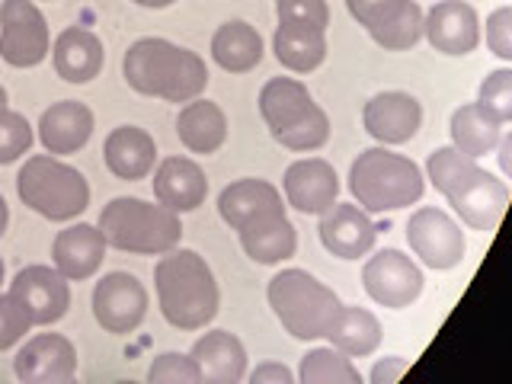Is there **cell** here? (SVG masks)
<instances>
[{"label":"cell","mask_w":512,"mask_h":384,"mask_svg":"<svg viewBox=\"0 0 512 384\" xmlns=\"http://www.w3.org/2000/svg\"><path fill=\"white\" fill-rule=\"evenodd\" d=\"M426 173L455 215L474 231H496L509 208V186L493 173L477 167V160L461 154L455 144L432 151L426 160Z\"/></svg>","instance_id":"obj_1"},{"label":"cell","mask_w":512,"mask_h":384,"mask_svg":"<svg viewBox=\"0 0 512 384\" xmlns=\"http://www.w3.org/2000/svg\"><path fill=\"white\" fill-rule=\"evenodd\" d=\"M122 71L128 87L141 96H157L167 103H189L208 87L205 61L167 39H138L125 52Z\"/></svg>","instance_id":"obj_2"},{"label":"cell","mask_w":512,"mask_h":384,"mask_svg":"<svg viewBox=\"0 0 512 384\" xmlns=\"http://www.w3.org/2000/svg\"><path fill=\"white\" fill-rule=\"evenodd\" d=\"M160 314L176 330H202L221 308L215 272L196 250H170L154 269Z\"/></svg>","instance_id":"obj_3"},{"label":"cell","mask_w":512,"mask_h":384,"mask_svg":"<svg viewBox=\"0 0 512 384\" xmlns=\"http://www.w3.org/2000/svg\"><path fill=\"white\" fill-rule=\"evenodd\" d=\"M266 298L285 333L301 343L327 340V333L333 330L336 317L343 311L340 295L304 269L276 272L266 288Z\"/></svg>","instance_id":"obj_4"},{"label":"cell","mask_w":512,"mask_h":384,"mask_svg":"<svg viewBox=\"0 0 512 384\" xmlns=\"http://www.w3.org/2000/svg\"><path fill=\"white\" fill-rule=\"evenodd\" d=\"M349 192L368 215L397 212L423 199L426 180L423 170L410 157L381 148L362 151L349 167Z\"/></svg>","instance_id":"obj_5"},{"label":"cell","mask_w":512,"mask_h":384,"mask_svg":"<svg viewBox=\"0 0 512 384\" xmlns=\"http://www.w3.org/2000/svg\"><path fill=\"white\" fill-rule=\"evenodd\" d=\"M100 231L109 247L138 256H164L183 240V221L160 202L112 199L100 215Z\"/></svg>","instance_id":"obj_6"},{"label":"cell","mask_w":512,"mask_h":384,"mask_svg":"<svg viewBox=\"0 0 512 384\" xmlns=\"http://www.w3.org/2000/svg\"><path fill=\"white\" fill-rule=\"evenodd\" d=\"M16 189H20L23 205L45 221L80 218L90 205V183L84 180V173L45 154L29 157L20 167Z\"/></svg>","instance_id":"obj_7"},{"label":"cell","mask_w":512,"mask_h":384,"mask_svg":"<svg viewBox=\"0 0 512 384\" xmlns=\"http://www.w3.org/2000/svg\"><path fill=\"white\" fill-rule=\"evenodd\" d=\"M52 48L48 23L32 0H4L0 4V58L10 68H36Z\"/></svg>","instance_id":"obj_8"},{"label":"cell","mask_w":512,"mask_h":384,"mask_svg":"<svg viewBox=\"0 0 512 384\" xmlns=\"http://www.w3.org/2000/svg\"><path fill=\"white\" fill-rule=\"evenodd\" d=\"M423 285V269L404 250H378L362 269L365 295L391 311L410 308L423 295Z\"/></svg>","instance_id":"obj_9"},{"label":"cell","mask_w":512,"mask_h":384,"mask_svg":"<svg viewBox=\"0 0 512 384\" xmlns=\"http://www.w3.org/2000/svg\"><path fill=\"white\" fill-rule=\"evenodd\" d=\"M407 244L426 269L448 272L464 260V234L442 208H420L407 221Z\"/></svg>","instance_id":"obj_10"},{"label":"cell","mask_w":512,"mask_h":384,"mask_svg":"<svg viewBox=\"0 0 512 384\" xmlns=\"http://www.w3.org/2000/svg\"><path fill=\"white\" fill-rule=\"evenodd\" d=\"M148 314V292L132 272H109L93 288V317L106 333H132Z\"/></svg>","instance_id":"obj_11"},{"label":"cell","mask_w":512,"mask_h":384,"mask_svg":"<svg viewBox=\"0 0 512 384\" xmlns=\"http://www.w3.org/2000/svg\"><path fill=\"white\" fill-rule=\"evenodd\" d=\"M13 375L23 384H68L77 378V349L61 333H39L16 352Z\"/></svg>","instance_id":"obj_12"},{"label":"cell","mask_w":512,"mask_h":384,"mask_svg":"<svg viewBox=\"0 0 512 384\" xmlns=\"http://www.w3.org/2000/svg\"><path fill=\"white\" fill-rule=\"evenodd\" d=\"M362 125L368 135L384 144V148H388V144H407L423 125V106L416 96L404 90H384L365 103Z\"/></svg>","instance_id":"obj_13"},{"label":"cell","mask_w":512,"mask_h":384,"mask_svg":"<svg viewBox=\"0 0 512 384\" xmlns=\"http://www.w3.org/2000/svg\"><path fill=\"white\" fill-rule=\"evenodd\" d=\"M320 244L336 260H362L378 244V228L362 205L336 202L330 212L320 215Z\"/></svg>","instance_id":"obj_14"},{"label":"cell","mask_w":512,"mask_h":384,"mask_svg":"<svg viewBox=\"0 0 512 384\" xmlns=\"http://www.w3.org/2000/svg\"><path fill=\"white\" fill-rule=\"evenodd\" d=\"M10 295L29 311L32 324H55V320H61L71 308L68 279H64L58 269H48V266H26L16 272Z\"/></svg>","instance_id":"obj_15"},{"label":"cell","mask_w":512,"mask_h":384,"mask_svg":"<svg viewBox=\"0 0 512 384\" xmlns=\"http://www.w3.org/2000/svg\"><path fill=\"white\" fill-rule=\"evenodd\" d=\"M285 199L288 205L301 215H324L340 199V176L336 170L320 157H308V160H295L292 167L285 170Z\"/></svg>","instance_id":"obj_16"},{"label":"cell","mask_w":512,"mask_h":384,"mask_svg":"<svg viewBox=\"0 0 512 384\" xmlns=\"http://www.w3.org/2000/svg\"><path fill=\"white\" fill-rule=\"evenodd\" d=\"M423 39L448 58L471 55L480 45V20L477 10L464 0H439L426 13Z\"/></svg>","instance_id":"obj_17"},{"label":"cell","mask_w":512,"mask_h":384,"mask_svg":"<svg viewBox=\"0 0 512 384\" xmlns=\"http://www.w3.org/2000/svg\"><path fill=\"white\" fill-rule=\"evenodd\" d=\"M218 212L228 228L244 231L263 218L285 215V199L272 183L253 180L250 176V180H237L231 186H224V192L218 196Z\"/></svg>","instance_id":"obj_18"},{"label":"cell","mask_w":512,"mask_h":384,"mask_svg":"<svg viewBox=\"0 0 512 384\" xmlns=\"http://www.w3.org/2000/svg\"><path fill=\"white\" fill-rule=\"evenodd\" d=\"M106 237L100 231V224H71V228H64L55 244H52V260H55V269L61 272L64 279H90L96 269L103 266V256H106Z\"/></svg>","instance_id":"obj_19"},{"label":"cell","mask_w":512,"mask_h":384,"mask_svg":"<svg viewBox=\"0 0 512 384\" xmlns=\"http://www.w3.org/2000/svg\"><path fill=\"white\" fill-rule=\"evenodd\" d=\"M154 196L170 212H196L208 196V180L199 164L186 157H167L164 164L154 167Z\"/></svg>","instance_id":"obj_20"},{"label":"cell","mask_w":512,"mask_h":384,"mask_svg":"<svg viewBox=\"0 0 512 384\" xmlns=\"http://www.w3.org/2000/svg\"><path fill=\"white\" fill-rule=\"evenodd\" d=\"M93 112L90 106L77 103V100H61L55 106H48L39 119V141L48 151L64 157V154H77L93 135Z\"/></svg>","instance_id":"obj_21"},{"label":"cell","mask_w":512,"mask_h":384,"mask_svg":"<svg viewBox=\"0 0 512 384\" xmlns=\"http://www.w3.org/2000/svg\"><path fill=\"white\" fill-rule=\"evenodd\" d=\"M106 167L119 176V180H144L157 167V144L154 138L138 125H119L112 128L103 144Z\"/></svg>","instance_id":"obj_22"},{"label":"cell","mask_w":512,"mask_h":384,"mask_svg":"<svg viewBox=\"0 0 512 384\" xmlns=\"http://www.w3.org/2000/svg\"><path fill=\"white\" fill-rule=\"evenodd\" d=\"M189 356L196 359L202 381L208 384H237L247 378V349L228 330L205 333Z\"/></svg>","instance_id":"obj_23"},{"label":"cell","mask_w":512,"mask_h":384,"mask_svg":"<svg viewBox=\"0 0 512 384\" xmlns=\"http://www.w3.org/2000/svg\"><path fill=\"white\" fill-rule=\"evenodd\" d=\"M103 58H106L103 42L84 26L64 29L52 48L55 71L61 80H68V84H90V80L103 71Z\"/></svg>","instance_id":"obj_24"},{"label":"cell","mask_w":512,"mask_h":384,"mask_svg":"<svg viewBox=\"0 0 512 384\" xmlns=\"http://www.w3.org/2000/svg\"><path fill=\"white\" fill-rule=\"evenodd\" d=\"M237 237H240L244 253L260 266L288 263L298 253V231L285 215H272V218L256 221L250 228L237 231Z\"/></svg>","instance_id":"obj_25"},{"label":"cell","mask_w":512,"mask_h":384,"mask_svg":"<svg viewBox=\"0 0 512 384\" xmlns=\"http://www.w3.org/2000/svg\"><path fill=\"white\" fill-rule=\"evenodd\" d=\"M176 135L192 154H215L228 141V116L212 100H189L176 116Z\"/></svg>","instance_id":"obj_26"},{"label":"cell","mask_w":512,"mask_h":384,"mask_svg":"<svg viewBox=\"0 0 512 384\" xmlns=\"http://www.w3.org/2000/svg\"><path fill=\"white\" fill-rule=\"evenodd\" d=\"M263 36L247 20L221 23L212 39V58L228 74H250L263 61Z\"/></svg>","instance_id":"obj_27"},{"label":"cell","mask_w":512,"mask_h":384,"mask_svg":"<svg viewBox=\"0 0 512 384\" xmlns=\"http://www.w3.org/2000/svg\"><path fill=\"white\" fill-rule=\"evenodd\" d=\"M276 58L295 74H314L327 58V36L324 29L304 23H279L272 36Z\"/></svg>","instance_id":"obj_28"},{"label":"cell","mask_w":512,"mask_h":384,"mask_svg":"<svg viewBox=\"0 0 512 384\" xmlns=\"http://www.w3.org/2000/svg\"><path fill=\"white\" fill-rule=\"evenodd\" d=\"M314 106L317 103L308 93V87L298 84L292 77H272L260 90V116L269 125L272 135L282 132L288 125H295L301 116H308Z\"/></svg>","instance_id":"obj_29"},{"label":"cell","mask_w":512,"mask_h":384,"mask_svg":"<svg viewBox=\"0 0 512 384\" xmlns=\"http://www.w3.org/2000/svg\"><path fill=\"white\" fill-rule=\"evenodd\" d=\"M500 125L503 122H496L480 103H468L455 109V116H452V144L461 154L480 160L496 151V144L503 138Z\"/></svg>","instance_id":"obj_30"},{"label":"cell","mask_w":512,"mask_h":384,"mask_svg":"<svg viewBox=\"0 0 512 384\" xmlns=\"http://www.w3.org/2000/svg\"><path fill=\"white\" fill-rule=\"evenodd\" d=\"M381 340H384V330L378 324V317L365 308H346V304H343L340 317H336L333 330L327 333V343L333 349L346 352L349 359L372 356V352L381 346Z\"/></svg>","instance_id":"obj_31"},{"label":"cell","mask_w":512,"mask_h":384,"mask_svg":"<svg viewBox=\"0 0 512 384\" xmlns=\"http://www.w3.org/2000/svg\"><path fill=\"white\" fill-rule=\"evenodd\" d=\"M423 26H426V13L420 10L416 0H407L404 7H397L394 13L384 16L381 23L368 29V36L381 45L384 52H410V48L423 39Z\"/></svg>","instance_id":"obj_32"},{"label":"cell","mask_w":512,"mask_h":384,"mask_svg":"<svg viewBox=\"0 0 512 384\" xmlns=\"http://www.w3.org/2000/svg\"><path fill=\"white\" fill-rule=\"evenodd\" d=\"M298 381H304V384H362V375L346 352L333 349V346H320L301 359Z\"/></svg>","instance_id":"obj_33"},{"label":"cell","mask_w":512,"mask_h":384,"mask_svg":"<svg viewBox=\"0 0 512 384\" xmlns=\"http://www.w3.org/2000/svg\"><path fill=\"white\" fill-rule=\"evenodd\" d=\"M272 138L288 151H317L330 141V119L324 109L314 106L308 116H301L295 125L282 128V132H276Z\"/></svg>","instance_id":"obj_34"},{"label":"cell","mask_w":512,"mask_h":384,"mask_svg":"<svg viewBox=\"0 0 512 384\" xmlns=\"http://www.w3.org/2000/svg\"><path fill=\"white\" fill-rule=\"evenodd\" d=\"M477 103L484 106L496 122H512V68H500L484 77L477 93Z\"/></svg>","instance_id":"obj_35"},{"label":"cell","mask_w":512,"mask_h":384,"mask_svg":"<svg viewBox=\"0 0 512 384\" xmlns=\"http://www.w3.org/2000/svg\"><path fill=\"white\" fill-rule=\"evenodd\" d=\"M32 148V125L20 112L0 109V164H13Z\"/></svg>","instance_id":"obj_36"},{"label":"cell","mask_w":512,"mask_h":384,"mask_svg":"<svg viewBox=\"0 0 512 384\" xmlns=\"http://www.w3.org/2000/svg\"><path fill=\"white\" fill-rule=\"evenodd\" d=\"M151 384H199L202 372L192 356L186 352H164L151 362V372H148Z\"/></svg>","instance_id":"obj_37"},{"label":"cell","mask_w":512,"mask_h":384,"mask_svg":"<svg viewBox=\"0 0 512 384\" xmlns=\"http://www.w3.org/2000/svg\"><path fill=\"white\" fill-rule=\"evenodd\" d=\"M36 327L29 311L13 295H0V352L13 349L23 336Z\"/></svg>","instance_id":"obj_38"},{"label":"cell","mask_w":512,"mask_h":384,"mask_svg":"<svg viewBox=\"0 0 512 384\" xmlns=\"http://www.w3.org/2000/svg\"><path fill=\"white\" fill-rule=\"evenodd\" d=\"M279 23H304L324 29L330 26V7L327 0H276Z\"/></svg>","instance_id":"obj_39"},{"label":"cell","mask_w":512,"mask_h":384,"mask_svg":"<svg viewBox=\"0 0 512 384\" xmlns=\"http://www.w3.org/2000/svg\"><path fill=\"white\" fill-rule=\"evenodd\" d=\"M487 48L512 64V7H500L487 16Z\"/></svg>","instance_id":"obj_40"},{"label":"cell","mask_w":512,"mask_h":384,"mask_svg":"<svg viewBox=\"0 0 512 384\" xmlns=\"http://www.w3.org/2000/svg\"><path fill=\"white\" fill-rule=\"evenodd\" d=\"M407 0H346V7L352 13V20H356L359 26L372 29L375 23H381L384 16L394 13L397 7H404Z\"/></svg>","instance_id":"obj_41"},{"label":"cell","mask_w":512,"mask_h":384,"mask_svg":"<svg viewBox=\"0 0 512 384\" xmlns=\"http://www.w3.org/2000/svg\"><path fill=\"white\" fill-rule=\"evenodd\" d=\"M404 372H410V362L407 359H400V356H388V359H381L375 368H372V375H368V381L372 384H394L404 378Z\"/></svg>","instance_id":"obj_42"},{"label":"cell","mask_w":512,"mask_h":384,"mask_svg":"<svg viewBox=\"0 0 512 384\" xmlns=\"http://www.w3.org/2000/svg\"><path fill=\"white\" fill-rule=\"evenodd\" d=\"M247 381H253V384H269V381H276V384H292L295 375H292V368L282 365V362H263V365H256V372L247 375Z\"/></svg>","instance_id":"obj_43"},{"label":"cell","mask_w":512,"mask_h":384,"mask_svg":"<svg viewBox=\"0 0 512 384\" xmlns=\"http://www.w3.org/2000/svg\"><path fill=\"white\" fill-rule=\"evenodd\" d=\"M496 157H500L503 173L512 180V132H506V135L500 138V144H496Z\"/></svg>","instance_id":"obj_44"},{"label":"cell","mask_w":512,"mask_h":384,"mask_svg":"<svg viewBox=\"0 0 512 384\" xmlns=\"http://www.w3.org/2000/svg\"><path fill=\"white\" fill-rule=\"evenodd\" d=\"M138 7H148V10H164V7H173L176 0H135Z\"/></svg>","instance_id":"obj_45"},{"label":"cell","mask_w":512,"mask_h":384,"mask_svg":"<svg viewBox=\"0 0 512 384\" xmlns=\"http://www.w3.org/2000/svg\"><path fill=\"white\" fill-rule=\"evenodd\" d=\"M7 224H10V208H7L4 196H0V237L7 234Z\"/></svg>","instance_id":"obj_46"},{"label":"cell","mask_w":512,"mask_h":384,"mask_svg":"<svg viewBox=\"0 0 512 384\" xmlns=\"http://www.w3.org/2000/svg\"><path fill=\"white\" fill-rule=\"evenodd\" d=\"M0 109H7V90L0 87Z\"/></svg>","instance_id":"obj_47"},{"label":"cell","mask_w":512,"mask_h":384,"mask_svg":"<svg viewBox=\"0 0 512 384\" xmlns=\"http://www.w3.org/2000/svg\"><path fill=\"white\" fill-rule=\"evenodd\" d=\"M0 285H4V260H0Z\"/></svg>","instance_id":"obj_48"}]
</instances>
